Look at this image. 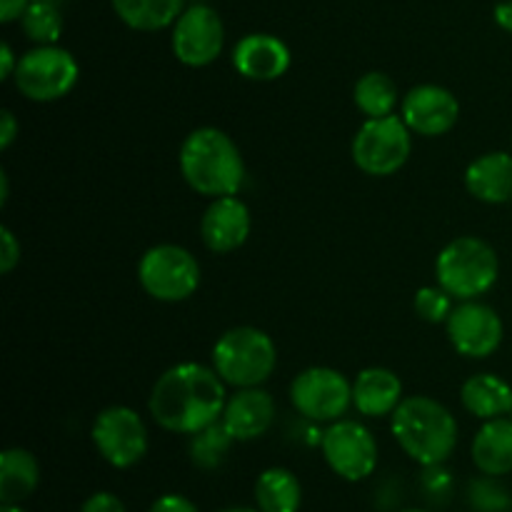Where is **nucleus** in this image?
I'll use <instances>...</instances> for the list:
<instances>
[{
	"instance_id": "a878e982",
	"label": "nucleus",
	"mask_w": 512,
	"mask_h": 512,
	"mask_svg": "<svg viewBox=\"0 0 512 512\" xmlns=\"http://www.w3.org/2000/svg\"><path fill=\"white\" fill-rule=\"evenodd\" d=\"M20 28L35 45H55L63 33V13L55 0H30L20 18Z\"/></svg>"
},
{
	"instance_id": "2eb2a0df",
	"label": "nucleus",
	"mask_w": 512,
	"mask_h": 512,
	"mask_svg": "<svg viewBox=\"0 0 512 512\" xmlns=\"http://www.w3.org/2000/svg\"><path fill=\"white\" fill-rule=\"evenodd\" d=\"M250 228H253V220H250L248 205L238 195H223V198H215L203 213L200 238L205 248L225 255L245 245Z\"/></svg>"
},
{
	"instance_id": "39448f33",
	"label": "nucleus",
	"mask_w": 512,
	"mask_h": 512,
	"mask_svg": "<svg viewBox=\"0 0 512 512\" xmlns=\"http://www.w3.org/2000/svg\"><path fill=\"white\" fill-rule=\"evenodd\" d=\"M278 365V350L265 330L253 325L230 328L220 335L213 348V368L218 370L225 385L240 388H260L268 383Z\"/></svg>"
},
{
	"instance_id": "a211bd4d",
	"label": "nucleus",
	"mask_w": 512,
	"mask_h": 512,
	"mask_svg": "<svg viewBox=\"0 0 512 512\" xmlns=\"http://www.w3.org/2000/svg\"><path fill=\"white\" fill-rule=\"evenodd\" d=\"M403 403V380L388 368H365L353 380V408L365 418H390Z\"/></svg>"
},
{
	"instance_id": "ea45409f",
	"label": "nucleus",
	"mask_w": 512,
	"mask_h": 512,
	"mask_svg": "<svg viewBox=\"0 0 512 512\" xmlns=\"http://www.w3.org/2000/svg\"><path fill=\"white\" fill-rule=\"evenodd\" d=\"M220 512H260V510L258 508H225Z\"/></svg>"
},
{
	"instance_id": "393cba45",
	"label": "nucleus",
	"mask_w": 512,
	"mask_h": 512,
	"mask_svg": "<svg viewBox=\"0 0 512 512\" xmlns=\"http://www.w3.org/2000/svg\"><path fill=\"white\" fill-rule=\"evenodd\" d=\"M353 100L355 108L368 118H385V115H393L395 108L400 103L398 85L393 83V78L380 70H370L363 78L355 83L353 88Z\"/></svg>"
},
{
	"instance_id": "ddd939ff",
	"label": "nucleus",
	"mask_w": 512,
	"mask_h": 512,
	"mask_svg": "<svg viewBox=\"0 0 512 512\" xmlns=\"http://www.w3.org/2000/svg\"><path fill=\"white\" fill-rule=\"evenodd\" d=\"M445 330L455 353L473 360L490 358L500 348L505 333L503 320L495 308L480 300H460L458 308L450 313Z\"/></svg>"
},
{
	"instance_id": "4468645a",
	"label": "nucleus",
	"mask_w": 512,
	"mask_h": 512,
	"mask_svg": "<svg viewBox=\"0 0 512 512\" xmlns=\"http://www.w3.org/2000/svg\"><path fill=\"white\" fill-rule=\"evenodd\" d=\"M400 118L413 133L438 138L450 133L460 120V103L448 88L423 83L410 88L400 100Z\"/></svg>"
},
{
	"instance_id": "c756f323",
	"label": "nucleus",
	"mask_w": 512,
	"mask_h": 512,
	"mask_svg": "<svg viewBox=\"0 0 512 512\" xmlns=\"http://www.w3.org/2000/svg\"><path fill=\"white\" fill-rule=\"evenodd\" d=\"M423 488L430 498H448V493L453 490V480L443 465H430V468H425Z\"/></svg>"
},
{
	"instance_id": "423d86ee",
	"label": "nucleus",
	"mask_w": 512,
	"mask_h": 512,
	"mask_svg": "<svg viewBox=\"0 0 512 512\" xmlns=\"http://www.w3.org/2000/svg\"><path fill=\"white\" fill-rule=\"evenodd\" d=\"M413 153V130L400 115L368 118L355 133L350 155L358 170L373 178L395 175Z\"/></svg>"
},
{
	"instance_id": "4be33fe9",
	"label": "nucleus",
	"mask_w": 512,
	"mask_h": 512,
	"mask_svg": "<svg viewBox=\"0 0 512 512\" xmlns=\"http://www.w3.org/2000/svg\"><path fill=\"white\" fill-rule=\"evenodd\" d=\"M40 465L25 448H8L0 455V503L20 505L38 490Z\"/></svg>"
},
{
	"instance_id": "f704fd0d",
	"label": "nucleus",
	"mask_w": 512,
	"mask_h": 512,
	"mask_svg": "<svg viewBox=\"0 0 512 512\" xmlns=\"http://www.w3.org/2000/svg\"><path fill=\"white\" fill-rule=\"evenodd\" d=\"M28 5L30 0H0V23L8 25L13 20H20Z\"/></svg>"
},
{
	"instance_id": "9d476101",
	"label": "nucleus",
	"mask_w": 512,
	"mask_h": 512,
	"mask_svg": "<svg viewBox=\"0 0 512 512\" xmlns=\"http://www.w3.org/2000/svg\"><path fill=\"white\" fill-rule=\"evenodd\" d=\"M95 450L108 465L128 470L148 453V428L145 420L128 405H110L100 410L90 430Z\"/></svg>"
},
{
	"instance_id": "473e14b6",
	"label": "nucleus",
	"mask_w": 512,
	"mask_h": 512,
	"mask_svg": "<svg viewBox=\"0 0 512 512\" xmlns=\"http://www.w3.org/2000/svg\"><path fill=\"white\" fill-rule=\"evenodd\" d=\"M148 512H200V510L195 508L193 500H188L185 495L168 493V495H160V498L150 505Z\"/></svg>"
},
{
	"instance_id": "cd10ccee",
	"label": "nucleus",
	"mask_w": 512,
	"mask_h": 512,
	"mask_svg": "<svg viewBox=\"0 0 512 512\" xmlns=\"http://www.w3.org/2000/svg\"><path fill=\"white\" fill-rule=\"evenodd\" d=\"M413 308L418 318L425 320V323H448L450 313H453V295L440 288V285H425V288L415 293Z\"/></svg>"
},
{
	"instance_id": "6ab92c4d",
	"label": "nucleus",
	"mask_w": 512,
	"mask_h": 512,
	"mask_svg": "<svg viewBox=\"0 0 512 512\" xmlns=\"http://www.w3.org/2000/svg\"><path fill=\"white\" fill-rule=\"evenodd\" d=\"M465 188L475 200L503 205L512 200V153H485L465 170Z\"/></svg>"
},
{
	"instance_id": "c85d7f7f",
	"label": "nucleus",
	"mask_w": 512,
	"mask_h": 512,
	"mask_svg": "<svg viewBox=\"0 0 512 512\" xmlns=\"http://www.w3.org/2000/svg\"><path fill=\"white\" fill-rule=\"evenodd\" d=\"M470 505L478 512H503L510 508V495L508 490L500 483H495V478L485 475L470 483L468 490Z\"/></svg>"
},
{
	"instance_id": "e433bc0d",
	"label": "nucleus",
	"mask_w": 512,
	"mask_h": 512,
	"mask_svg": "<svg viewBox=\"0 0 512 512\" xmlns=\"http://www.w3.org/2000/svg\"><path fill=\"white\" fill-rule=\"evenodd\" d=\"M495 23L500 25L503 30L512 33V0H503V3L495 5Z\"/></svg>"
},
{
	"instance_id": "412c9836",
	"label": "nucleus",
	"mask_w": 512,
	"mask_h": 512,
	"mask_svg": "<svg viewBox=\"0 0 512 512\" xmlns=\"http://www.w3.org/2000/svg\"><path fill=\"white\" fill-rule=\"evenodd\" d=\"M463 408L478 420H495L512 415V388L493 373H478L460 388Z\"/></svg>"
},
{
	"instance_id": "c9c22d12",
	"label": "nucleus",
	"mask_w": 512,
	"mask_h": 512,
	"mask_svg": "<svg viewBox=\"0 0 512 512\" xmlns=\"http://www.w3.org/2000/svg\"><path fill=\"white\" fill-rule=\"evenodd\" d=\"M18 63H20V58H15L10 43L0 45V80L13 78L15 70H18Z\"/></svg>"
},
{
	"instance_id": "f8f14e48",
	"label": "nucleus",
	"mask_w": 512,
	"mask_h": 512,
	"mask_svg": "<svg viewBox=\"0 0 512 512\" xmlns=\"http://www.w3.org/2000/svg\"><path fill=\"white\" fill-rule=\"evenodd\" d=\"M173 55L188 68H205L223 53L225 25L210 5H188L173 23Z\"/></svg>"
},
{
	"instance_id": "b1692460",
	"label": "nucleus",
	"mask_w": 512,
	"mask_h": 512,
	"mask_svg": "<svg viewBox=\"0 0 512 512\" xmlns=\"http://www.w3.org/2000/svg\"><path fill=\"white\" fill-rule=\"evenodd\" d=\"M115 15L128 28L155 33L173 25L185 10V0H110Z\"/></svg>"
},
{
	"instance_id": "9b49d317",
	"label": "nucleus",
	"mask_w": 512,
	"mask_h": 512,
	"mask_svg": "<svg viewBox=\"0 0 512 512\" xmlns=\"http://www.w3.org/2000/svg\"><path fill=\"white\" fill-rule=\"evenodd\" d=\"M320 450L338 478L360 483L378 468V440L358 420H335L320 435Z\"/></svg>"
},
{
	"instance_id": "2f4dec72",
	"label": "nucleus",
	"mask_w": 512,
	"mask_h": 512,
	"mask_svg": "<svg viewBox=\"0 0 512 512\" xmlns=\"http://www.w3.org/2000/svg\"><path fill=\"white\" fill-rule=\"evenodd\" d=\"M80 512H128L125 503L113 493H93L83 505Z\"/></svg>"
},
{
	"instance_id": "58836bf2",
	"label": "nucleus",
	"mask_w": 512,
	"mask_h": 512,
	"mask_svg": "<svg viewBox=\"0 0 512 512\" xmlns=\"http://www.w3.org/2000/svg\"><path fill=\"white\" fill-rule=\"evenodd\" d=\"M0 512H28V510H23V508H20V505H3V508H0Z\"/></svg>"
},
{
	"instance_id": "7c9ffc66",
	"label": "nucleus",
	"mask_w": 512,
	"mask_h": 512,
	"mask_svg": "<svg viewBox=\"0 0 512 512\" xmlns=\"http://www.w3.org/2000/svg\"><path fill=\"white\" fill-rule=\"evenodd\" d=\"M20 263V243L10 228H0V273H13Z\"/></svg>"
},
{
	"instance_id": "20e7f679",
	"label": "nucleus",
	"mask_w": 512,
	"mask_h": 512,
	"mask_svg": "<svg viewBox=\"0 0 512 512\" xmlns=\"http://www.w3.org/2000/svg\"><path fill=\"white\" fill-rule=\"evenodd\" d=\"M500 275V258L490 243L475 235H460L440 250L435 278L443 290L458 300H478Z\"/></svg>"
},
{
	"instance_id": "a19ab883",
	"label": "nucleus",
	"mask_w": 512,
	"mask_h": 512,
	"mask_svg": "<svg viewBox=\"0 0 512 512\" xmlns=\"http://www.w3.org/2000/svg\"><path fill=\"white\" fill-rule=\"evenodd\" d=\"M400 512H428V510H418V508H410V510H400Z\"/></svg>"
},
{
	"instance_id": "f03ea898",
	"label": "nucleus",
	"mask_w": 512,
	"mask_h": 512,
	"mask_svg": "<svg viewBox=\"0 0 512 512\" xmlns=\"http://www.w3.org/2000/svg\"><path fill=\"white\" fill-rule=\"evenodd\" d=\"M180 173L198 195L215 200L238 195L245 183V160L225 130L203 125L185 135L180 145Z\"/></svg>"
},
{
	"instance_id": "dca6fc26",
	"label": "nucleus",
	"mask_w": 512,
	"mask_h": 512,
	"mask_svg": "<svg viewBox=\"0 0 512 512\" xmlns=\"http://www.w3.org/2000/svg\"><path fill=\"white\" fill-rule=\"evenodd\" d=\"M275 420V400L263 388H240L228 398L220 423L235 443H250L270 430Z\"/></svg>"
},
{
	"instance_id": "4c0bfd02",
	"label": "nucleus",
	"mask_w": 512,
	"mask_h": 512,
	"mask_svg": "<svg viewBox=\"0 0 512 512\" xmlns=\"http://www.w3.org/2000/svg\"><path fill=\"white\" fill-rule=\"evenodd\" d=\"M8 193H10V185H8V175L0 173V203H8Z\"/></svg>"
},
{
	"instance_id": "bb28decb",
	"label": "nucleus",
	"mask_w": 512,
	"mask_h": 512,
	"mask_svg": "<svg viewBox=\"0 0 512 512\" xmlns=\"http://www.w3.org/2000/svg\"><path fill=\"white\" fill-rule=\"evenodd\" d=\"M233 435L225 430V425L213 423L208 428L198 430L195 435H190V460H193L195 468L203 470H215L225 460V455L233 448Z\"/></svg>"
},
{
	"instance_id": "f257e3e1",
	"label": "nucleus",
	"mask_w": 512,
	"mask_h": 512,
	"mask_svg": "<svg viewBox=\"0 0 512 512\" xmlns=\"http://www.w3.org/2000/svg\"><path fill=\"white\" fill-rule=\"evenodd\" d=\"M228 393L213 365L178 363L165 370L150 390L148 408L155 423L175 435H195L223 418Z\"/></svg>"
},
{
	"instance_id": "5701e85b",
	"label": "nucleus",
	"mask_w": 512,
	"mask_h": 512,
	"mask_svg": "<svg viewBox=\"0 0 512 512\" xmlns=\"http://www.w3.org/2000/svg\"><path fill=\"white\" fill-rule=\"evenodd\" d=\"M303 485L288 468H268L255 480V508L260 512H300Z\"/></svg>"
},
{
	"instance_id": "0eeeda50",
	"label": "nucleus",
	"mask_w": 512,
	"mask_h": 512,
	"mask_svg": "<svg viewBox=\"0 0 512 512\" xmlns=\"http://www.w3.org/2000/svg\"><path fill=\"white\" fill-rule=\"evenodd\" d=\"M140 288L160 303H183L200 288V263L188 248L160 243L138 263Z\"/></svg>"
},
{
	"instance_id": "7ed1b4c3",
	"label": "nucleus",
	"mask_w": 512,
	"mask_h": 512,
	"mask_svg": "<svg viewBox=\"0 0 512 512\" xmlns=\"http://www.w3.org/2000/svg\"><path fill=\"white\" fill-rule=\"evenodd\" d=\"M390 430L403 453L423 468L445 465L458 445V420L443 403L428 395L403 398L390 415Z\"/></svg>"
},
{
	"instance_id": "1a4fd4ad",
	"label": "nucleus",
	"mask_w": 512,
	"mask_h": 512,
	"mask_svg": "<svg viewBox=\"0 0 512 512\" xmlns=\"http://www.w3.org/2000/svg\"><path fill=\"white\" fill-rule=\"evenodd\" d=\"M290 403L300 418L330 425L343 420L353 405V383L340 370L315 365L293 378Z\"/></svg>"
},
{
	"instance_id": "72a5a7b5",
	"label": "nucleus",
	"mask_w": 512,
	"mask_h": 512,
	"mask_svg": "<svg viewBox=\"0 0 512 512\" xmlns=\"http://www.w3.org/2000/svg\"><path fill=\"white\" fill-rule=\"evenodd\" d=\"M18 120H15V115L10 113V110H3L0 113V148L8 150L10 145H13V140L18 138Z\"/></svg>"
},
{
	"instance_id": "f3484780",
	"label": "nucleus",
	"mask_w": 512,
	"mask_h": 512,
	"mask_svg": "<svg viewBox=\"0 0 512 512\" xmlns=\"http://www.w3.org/2000/svg\"><path fill=\"white\" fill-rule=\"evenodd\" d=\"M233 65L243 78L270 83L288 73L290 50L280 38L268 33H250L233 48Z\"/></svg>"
},
{
	"instance_id": "aec40b11",
	"label": "nucleus",
	"mask_w": 512,
	"mask_h": 512,
	"mask_svg": "<svg viewBox=\"0 0 512 512\" xmlns=\"http://www.w3.org/2000/svg\"><path fill=\"white\" fill-rule=\"evenodd\" d=\"M470 458L475 468L490 478H503L512 473V418L485 420L470 445Z\"/></svg>"
},
{
	"instance_id": "6e6552de",
	"label": "nucleus",
	"mask_w": 512,
	"mask_h": 512,
	"mask_svg": "<svg viewBox=\"0 0 512 512\" xmlns=\"http://www.w3.org/2000/svg\"><path fill=\"white\" fill-rule=\"evenodd\" d=\"M80 68L73 53L60 45H35L20 58L13 75L20 95L33 103H53L78 85Z\"/></svg>"
}]
</instances>
